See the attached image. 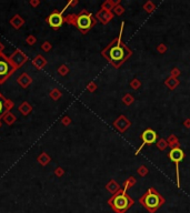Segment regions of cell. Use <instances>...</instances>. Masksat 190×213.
Returning <instances> with one entry per match:
<instances>
[{
    "label": "cell",
    "mask_w": 190,
    "mask_h": 213,
    "mask_svg": "<svg viewBox=\"0 0 190 213\" xmlns=\"http://www.w3.org/2000/svg\"><path fill=\"white\" fill-rule=\"evenodd\" d=\"M142 141H144V144H151L155 143L157 141V133L151 130V129H148L146 131H144L142 136Z\"/></svg>",
    "instance_id": "obj_9"
},
{
    "label": "cell",
    "mask_w": 190,
    "mask_h": 213,
    "mask_svg": "<svg viewBox=\"0 0 190 213\" xmlns=\"http://www.w3.org/2000/svg\"><path fill=\"white\" fill-rule=\"evenodd\" d=\"M33 64H36L38 68H42L44 64H46V60L42 59L41 57H38L36 60H33Z\"/></svg>",
    "instance_id": "obj_12"
},
{
    "label": "cell",
    "mask_w": 190,
    "mask_h": 213,
    "mask_svg": "<svg viewBox=\"0 0 190 213\" xmlns=\"http://www.w3.org/2000/svg\"><path fill=\"white\" fill-rule=\"evenodd\" d=\"M48 42H44V46H42V47H41V48H42V49H47V50H48V49H49V46H48Z\"/></svg>",
    "instance_id": "obj_14"
},
{
    "label": "cell",
    "mask_w": 190,
    "mask_h": 213,
    "mask_svg": "<svg viewBox=\"0 0 190 213\" xmlns=\"http://www.w3.org/2000/svg\"><path fill=\"white\" fill-rule=\"evenodd\" d=\"M26 60H27V57L20 50L16 51L12 56H11V58H10V61L15 66V68H18L21 64H24V62H25Z\"/></svg>",
    "instance_id": "obj_7"
},
{
    "label": "cell",
    "mask_w": 190,
    "mask_h": 213,
    "mask_svg": "<svg viewBox=\"0 0 190 213\" xmlns=\"http://www.w3.org/2000/svg\"><path fill=\"white\" fill-rule=\"evenodd\" d=\"M2 48H3V46L1 44V42H0V53H1V50H2Z\"/></svg>",
    "instance_id": "obj_15"
},
{
    "label": "cell",
    "mask_w": 190,
    "mask_h": 213,
    "mask_svg": "<svg viewBox=\"0 0 190 213\" xmlns=\"http://www.w3.org/2000/svg\"><path fill=\"white\" fill-rule=\"evenodd\" d=\"M30 81H31V80H30V78H29L27 75H22L19 78V83L22 86V87H27V86L30 83Z\"/></svg>",
    "instance_id": "obj_11"
},
{
    "label": "cell",
    "mask_w": 190,
    "mask_h": 213,
    "mask_svg": "<svg viewBox=\"0 0 190 213\" xmlns=\"http://www.w3.org/2000/svg\"><path fill=\"white\" fill-rule=\"evenodd\" d=\"M75 24H76L78 29H80L83 32H87L89 29H91V27L94 26L95 21H94V18H92V15L83 11L81 15L77 16Z\"/></svg>",
    "instance_id": "obj_5"
},
{
    "label": "cell",
    "mask_w": 190,
    "mask_h": 213,
    "mask_svg": "<svg viewBox=\"0 0 190 213\" xmlns=\"http://www.w3.org/2000/svg\"><path fill=\"white\" fill-rule=\"evenodd\" d=\"M15 69L16 68L11 63L10 59H8L2 53H0V83H2L8 77H10Z\"/></svg>",
    "instance_id": "obj_4"
},
{
    "label": "cell",
    "mask_w": 190,
    "mask_h": 213,
    "mask_svg": "<svg viewBox=\"0 0 190 213\" xmlns=\"http://www.w3.org/2000/svg\"><path fill=\"white\" fill-rule=\"evenodd\" d=\"M184 157V151L181 150V149H179V148H175V149H172V150L170 151V153H169V158H170V160L172 161V162L176 163L177 169H178V163L182 161Z\"/></svg>",
    "instance_id": "obj_8"
},
{
    "label": "cell",
    "mask_w": 190,
    "mask_h": 213,
    "mask_svg": "<svg viewBox=\"0 0 190 213\" xmlns=\"http://www.w3.org/2000/svg\"><path fill=\"white\" fill-rule=\"evenodd\" d=\"M10 108H11L10 101H7L6 99L0 94V117H2Z\"/></svg>",
    "instance_id": "obj_10"
},
{
    "label": "cell",
    "mask_w": 190,
    "mask_h": 213,
    "mask_svg": "<svg viewBox=\"0 0 190 213\" xmlns=\"http://www.w3.org/2000/svg\"><path fill=\"white\" fill-rule=\"evenodd\" d=\"M139 202L146 207L149 213H155L165 203V199L155 189H149L142 195V198H140Z\"/></svg>",
    "instance_id": "obj_3"
},
{
    "label": "cell",
    "mask_w": 190,
    "mask_h": 213,
    "mask_svg": "<svg viewBox=\"0 0 190 213\" xmlns=\"http://www.w3.org/2000/svg\"><path fill=\"white\" fill-rule=\"evenodd\" d=\"M128 183L126 182V187L123 190H119L114 195H112V198L108 201L109 205L112 207L116 213H125L131 207V205L133 204V200L126 193V190Z\"/></svg>",
    "instance_id": "obj_2"
},
{
    "label": "cell",
    "mask_w": 190,
    "mask_h": 213,
    "mask_svg": "<svg viewBox=\"0 0 190 213\" xmlns=\"http://www.w3.org/2000/svg\"><path fill=\"white\" fill-rule=\"evenodd\" d=\"M130 55L131 51L127 48L125 44H122L120 37L114 39L103 51V56L116 67L120 66Z\"/></svg>",
    "instance_id": "obj_1"
},
{
    "label": "cell",
    "mask_w": 190,
    "mask_h": 213,
    "mask_svg": "<svg viewBox=\"0 0 190 213\" xmlns=\"http://www.w3.org/2000/svg\"><path fill=\"white\" fill-rule=\"evenodd\" d=\"M39 162L41 163V164H47V163L49 162V158L47 157L46 154H42V156L39 157Z\"/></svg>",
    "instance_id": "obj_13"
},
{
    "label": "cell",
    "mask_w": 190,
    "mask_h": 213,
    "mask_svg": "<svg viewBox=\"0 0 190 213\" xmlns=\"http://www.w3.org/2000/svg\"><path fill=\"white\" fill-rule=\"evenodd\" d=\"M48 22H49V25H50L53 29H58L60 26L62 25V22H63V18H62V16H61V13H59V12L51 13L50 16H49V18H48Z\"/></svg>",
    "instance_id": "obj_6"
}]
</instances>
